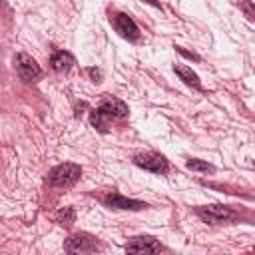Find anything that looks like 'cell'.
Here are the masks:
<instances>
[{"instance_id":"1","label":"cell","mask_w":255,"mask_h":255,"mask_svg":"<svg viewBox=\"0 0 255 255\" xmlns=\"http://www.w3.org/2000/svg\"><path fill=\"white\" fill-rule=\"evenodd\" d=\"M126 116H128V106L122 100H118V98H106L96 110H92L90 124L98 131H106L110 120H114V118H126Z\"/></svg>"},{"instance_id":"2","label":"cell","mask_w":255,"mask_h":255,"mask_svg":"<svg viewBox=\"0 0 255 255\" xmlns=\"http://www.w3.org/2000/svg\"><path fill=\"white\" fill-rule=\"evenodd\" d=\"M80 175H82V167L66 161V163H60L48 171L46 183L52 187H70L80 179Z\"/></svg>"},{"instance_id":"3","label":"cell","mask_w":255,"mask_h":255,"mask_svg":"<svg viewBox=\"0 0 255 255\" xmlns=\"http://www.w3.org/2000/svg\"><path fill=\"white\" fill-rule=\"evenodd\" d=\"M195 213L205 221V223H211V225H225V223H233L235 221V211L227 205H219V203H213V205H203V207H195Z\"/></svg>"},{"instance_id":"4","label":"cell","mask_w":255,"mask_h":255,"mask_svg":"<svg viewBox=\"0 0 255 255\" xmlns=\"http://www.w3.org/2000/svg\"><path fill=\"white\" fill-rule=\"evenodd\" d=\"M14 68H16V74L24 80V82H34V80H38L40 78V74H42V70H40V66L36 64V60L32 58V56H28V54H16V58H14Z\"/></svg>"},{"instance_id":"5","label":"cell","mask_w":255,"mask_h":255,"mask_svg":"<svg viewBox=\"0 0 255 255\" xmlns=\"http://www.w3.org/2000/svg\"><path fill=\"white\" fill-rule=\"evenodd\" d=\"M110 22H112V26L116 28V32H118L122 38L129 40V42H135V40L139 38V30H137L135 22H133L128 14H124V12H116V14L110 16Z\"/></svg>"},{"instance_id":"6","label":"cell","mask_w":255,"mask_h":255,"mask_svg":"<svg viewBox=\"0 0 255 255\" xmlns=\"http://www.w3.org/2000/svg\"><path fill=\"white\" fill-rule=\"evenodd\" d=\"M133 163L137 167H143L151 173H165L167 171V159L161 155V153H153V151H147V153H137L133 157Z\"/></svg>"},{"instance_id":"7","label":"cell","mask_w":255,"mask_h":255,"mask_svg":"<svg viewBox=\"0 0 255 255\" xmlns=\"http://www.w3.org/2000/svg\"><path fill=\"white\" fill-rule=\"evenodd\" d=\"M64 249L68 253H92L98 249V241L88 233H76L64 243Z\"/></svg>"},{"instance_id":"8","label":"cell","mask_w":255,"mask_h":255,"mask_svg":"<svg viewBox=\"0 0 255 255\" xmlns=\"http://www.w3.org/2000/svg\"><path fill=\"white\" fill-rule=\"evenodd\" d=\"M104 203L112 209H128V211H139V209H145L147 203L145 201H139V199H129V197H124L122 193H108L104 197Z\"/></svg>"},{"instance_id":"9","label":"cell","mask_w":255,"mask_h":255,"mask_svg":"<svg viewBox=\"0 0 255 255\" xmlns=\"http://www.w3.org/2000/svg\"><path fill=\"white\" fill-rule=\"evenodd\" d=\"M163 247L159 245L157 239L149 237V235H139V237H131L126 243V251L128 253H157Z\"/></svg>"},{"instance_id":"10","label":"cell","mask_w":255,"mask_h":255,"mask_svg":"<svg viewBox=\"0 0 255 255\" xmlns=\"http://www.w3.org/2000/svg\"><path fill=\"white\" fill-rule=\"evenodd\" d=\"M50 64L56 72H68L72 66H74V56L70 52H64V50H58L52 54L50 58Z\"/></svg>"},{"instance_id":"11","label":"cell","mask_w":255,"mask_h":255,"mask_svg":"<svg viewBox=\"0 0 255 255\" xmlns=\"http://www.w3.org/2000/svg\"><path fill=\"white\" fill-rule=\"evenodd\" d=\"M175 74L179 76V80H183L187 86L195 88V90H201V82H199V76L189 68V66H183V64H175L173 66Z\"/></svg>"},{"instance_id":"12","label":"cell","mask_w":255,"mask_h":255,"mask_svg":"<svg viewBox=\"0 0 255 255\" xmlns=\"http://www.w3.org/2000/svg\"><path fill=\"white\" fill-rule=\"evenodd\" d=\"M187 169H191V171H209V173H213L215 171V167L211 165V163H207V161H201V159H187Z\"/></svg>"},{"instance_id":"13","label":"cell","mask_w":255,"mask_h":255,"mask_svg":"<svg viewBox=\"0 0 255 255\" xmlns=\"http://www.w3.org/2000/svg\"><path fill=\"white\" fill-rule=\"evenodd\" d=\"M56 219H58L62 225H70V223H74V219H76V211H74L72 207H64L62 211L56 213Z\"/></svg>"},{"instance_id":"14","label":"cell","mask_w":255,"mask_h":255,"mask_svg":"<svg viewBox=\"0 0 255 255\" xmlns=\"http://www.w3.org/2000/svg\"><path fill=\"white\" fill-rule=\"evenodd\" d=\"M241 8H243L245 16H247L249 20H253V22H255V6H253L249 0H241Z\"/></svg>"},{"instance_id":"15","label":"cell","mask_w":255,"mask_h":255,"mask_svg":"<svg viewBox=\"0 0 255 255\" xmlns=\"http://www.w3.org/2000/svg\"><path fill=\"white\" fill-rule=\"evenodd\" d=\"M88 74H90V78H92L94 82H102V70H98V68H88Z\"/></svg>"},{"instance_id":"16","label":"cell","mask_w":255,"mask_h":255,"mask_svg":"<svg viewBox=\"0 0 255 255\" xmlns=\"http://www.w3.org/2000/svg\"><path fill=\"white\" fill-rule=\"evenodd\" d=\"M175 48H177V52H179L181 56H185V58H189V60H195V62L199 60L197 54H191V52H187V50H183V48H179V46H175Z\"/></svg>"},{"instance_id":"17","label":"cell","mask_w":255,"mask_h":255,"mask_svg":"<svg viewBox=\"0 0 255 255\" xmlns=\"http://www.w3.org/2000/svg\"><path fill=\"white\" fill-rule=\"evenodd\" d=\"M143 2H147V4H151V6H155V8H159V2H157V0H143Z\"/></svg>"}]
</instances>
